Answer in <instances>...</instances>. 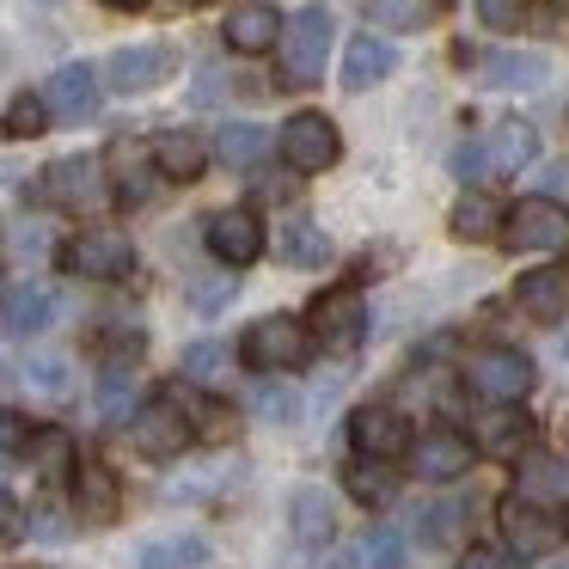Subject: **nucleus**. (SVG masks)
<instances>
[{"mask_svg":"<svg viewBox=\"0 0 569 569\" xmlns=\"http://www.w3.org/2000/svg\"><path fill=\"white\" fill-rule=\"evenodd\" d=\"M453 172L466 178V184H471V178H483V172H490V166H483V148H459L453 153Z\"/></svg>","mask_w":569,"mask_h":569,"instance_id":"49530a36","label":"nucleus"},{"mask_svg":"<svg viewBox=\"0 0 569 569\" xmlns=\"http://www.w3.org/2000/svg\"><path fill=\"white\" fill-rule=\"evenodd\" d=\"M26 386H38L43 398H68V361H56V356H38L26 368Z\"/></svg>","mask_w":569,"mask_h":569,"instance_id":"4c0bfd02","label":"nucleus"},{"mask_svg":"<svg viewBox=\"0 0 569 569\" xmlns=\"http://www.w3.org/2000/svg\"><path fill=\"white\" fill-rule=\"evenodd\" d=\"M172 68L178 56L166 43H129L104 62V80H111V92H153L160 80H172Z\"/></svg>","mask_w":569,"mask_h":569,"instance_id":"ddd939ff","label":"nucleus"},{"mask_svg":"<svg viewBox=\"0 0 569 569\" xmlns=\"http://www.w3.org/2000/svg\"><path fill=\"white\" fill-rule=\"evenodd\" d=\"M282 251H288V263H307V270H312V263L331 258V239H325L312 221H295V227L282 233Z\"/></svg>","mask_w":569,"mask_h":569,"instance_id":"f704fd0d","label":"nucleus"},{"mask_svg":"<svg viewBox=\"0 0 569 569\" xmlns=\"http://www.w3.org/2000/svg\"><path fill=\"white\" fill-rule=\"evenodd\" d=\"M178 7H197V0H178Z\"/></svg>","mask_w":569,"mask_h":569,"instance_id":"864d4df0","label":"nucleus"},{"mask_svg":"<svg viewBox=\"0 0 569 569\" xmlns=\"http://www.w3.org/2000/svg\"><path fill=\"white\" fill-rule=\"evenodd\" d=\"M532 435V417L520 405H496L490 417H478V429H471V447L478 453H520Z\"/></svg>","mask_w":569,"mask_h":569,"instance_id":"4be33fe9","label":"nucleus"},{"mask_svg":"<svg viewBox=\"0 0 569 569\" xmlns=\"http://www.w3.org/2000/svg\"><path fill=\"white\" fill-rule=\"evenodd\" d=\"M392 68H398V50L386 38H373V31L349 38V50H343V87L349 92H368L373 80H386Z\"/></svg>","mask_w":569,"mask_h":569,"instance_id":"6ab92c4d","label":"nucleus"},{"mask_svg":"<svg viewBox=\"0 0 569 569\" xmlns=\"http://www.w3.org/2000/svg\"><path fill=\"white\" fill-rule=\"evenodd\" d=\"M50 129V104L38 99V92H19L13 104H7V117H0V136L7 141H31V136H43Z\"/></svg>","mask_w":569,"mask_h":569,"instance_id":"2f4dec72","label":"nucleus"},{"mask_svg":"<svg viewBox=\"0 0 569 569\" xmlns=\"http://www.w3.org/2000/svg\"><path fill=\"white\" fill-rule=\"evenodd\" d=\"M319 343L331 349H356L361 331H368V300H361V288H325L319 300H312V325H307Z\"/></svg>","mask_w":569,"mask_h":569,"instance_id":"6e6552de","label":"nucleus"},{"mask_svg":"<svg viewBox=\"0 0 569 569\" xmlns=\"http://www.w3.org/2000/svg\"><path fill=\"white\" fill-rule=\"evenodd\" d=\"M405 453H410V466H417L429 483H453V478H466V471H471L478 447H471L459 429H429L422 441H410Z\"/></svg>","mask_w":569,"mask_h":569,"instance_id":"f8f14e48","label":"nucleus"},{"mask_svg":"<svg viewBox=\"0 0 569 569\" xmlns=\"http://www.w3.org/2000/svg\"><path fill=\"white\" fill-rule=\"evenodd\" d=\"M349 490H356V502H368V508H386L398 496V483L380 471V459H361V466H349Z\"/></svg>","mask_w":569,"mask_h":569,"instance_id":"72a5a7b5","label":"nucleus"},{"mask_svg":"<svg viewBox=\"0 0 569 569\" xmlns=\"http://www.w3.org/2000/svg\"><path fill=\"white\" fill-rule=\"evenodd\" d=\"M331 13L325 7H300L295 19L282 26V74L288 87H312L325 74V50H331Z\"/></svg>","mask_w":569,"mask_h":569,"instance_id":"20e7f679","label":"nucleus"},{"mask_svg":"<svg viewBox=\"0 0 569 569\" xmlns=\"http://www.w3.org/2000/svg\"><path fill=\"white\" fill-rule=\"evenodd\" d=\"M43 104H50V117H62V123H87L92 111H99V74H92L87 62H68L50 74V92H43Z\"/></svg>","mask_w":569,"mask_h":569,"instance_id":"2eb2a0df","label":"nucleus"},{"mask_svg":"<svg viewBox=\"0 0 569 569\" xmlns=\"http://www.w3.org/2000/svg\"><path fill=\"white\" fill-rule=\"evenodd\" d=\"M153 172L172 178V184H197L202 166H209V148H202V136H190V129H166V136H153Z\"/></svg>","mask_w":569,"mask_h":569,"instance_id":"f3484780","label":"nucleus"},{"mask_svg":"<svg viewBox=\"0 0 569 569\" xmlns=\"http://www.w3.org/2000/svg\"><path fill=\"white\" fill-rule=\"evenodd\" d=\"M99 410L111 422H129V410H136V373H123V368H111L99 380Z\"/></svg>","mask_w":569,"mask_h":569,"instance_id":"c9c22d12","label":"nucleus"},{"mask_svg":"<svg viewBox=\"0 0 569 569\" xmlns=\"http://www.w3.org/2000/svg\"><path fill=\"white\" fill-rule=\"evenodd\" d=\"M349 441H356V453L361 459H398L410 447V422L398 417V410H380V405H368V410H356L349 417Z\"/></svg>","mask_w":569,"mask_h":569,"instance_id":"4468645a","label":"nucleus"},{"mask_svg":"<svg viewBox=\"0 0 569 569\" xmlns=\"http://www.w3.org/2000/svg\"><path fill=\"white\" fill-rule=\"evenodd\" d=\"M99 7H117V13H141L148 0H99Z\"/></svg>","mask_w":569,"mask_h":569,"instance_id":"3c124183","label":"nucleus"},{"mask_svg":"<svg viewBox=\"0 0 569 569\" xmlns=\"http://www.w3.org/2000/svg\"><path fill=\"white\" fill-rule=\"evenodd\" d=\"M337 153H343V141H337L331 117L300 111L282 123V160L295 166V172H325V166H337Z\"/></svg>","mask_w":569,"mask_h":569,"instance_id":"1a4fd4ad","label":"nucleus"},{"mask_svg":"<svg viewBox=\"0 0 569 569\" xmlns=\"http://www.w3.org/2000/svg\"><path fill=\"white\" fill-rule=\"evenodd\" d=\"M129 441L141 459H178L197 441V429H190V410L178 398H148L141 410H129Z\"/></svg>","mask_w":569,"mask_h":569,"instance_id":"7ed1b4c3","label":"nucleus"},{"mask_svg":"<svg viewBox=\"0 0 569 569\" xmlns=\"http://www.w3.org/2000/svg\"><path fill=\"white\" fill-rule=\"evenodd\" d=\"M520 496L539 508H569V459L527 453L520 459Z\"/></svg>","mask_w":569,"mask_h":569,"instance_id":"aec40b11","label":"nucleus"},{"mask_svg":"<svg viewBox=\"0 0 569 569\" xmlns=\"http://www.w3.org/2000/svg\"><path fill=\"white\" fill-rule=\"evenodd\" d=\"M515 300H520V312H527V319L557 325L569 312V270H527L515 282Z\"/></svg>","mask_w":569,"mask_h":569,"instance_id":"a211bd4d","label":"nucleus"},{"mask_svg":"<svg viewBox=\"0 0 569 569\" xmlns=\"http://www.w3.org/2000/svg\"><path fill=\"white\" fill-rule=\"evenodd\" d=\"M26 435H31V422L19 417V410H0V453H19Z\"/></svg>","mask_w":569,"mask_h":569,"instance_id":"37998d69","label":"nucleus"},{"mask_svg":"<svg viewBox=\"0 0 569 569\" xmlns=\"http://www.w3.org/2000/svg\"><path fill=\"white\" fill-rule=\"evenodd\" d=\"M356 557H361V563H368V569H398V563H405V545H398V532L373 527L368 539L356 545Z\"/></svg>","mask_w":569,"mask_h":569,"instance_id":"e433bc0d","label":"nucleus"},{"mask_svg":"<svg viewBox=\"0 0 569 569\" xmlns=\"http://www.w3.org/2000/svg\"><path fill=\"white\" fill-rule=\"evenodd\" d=\"M551 31H557V38H569V0H557V7H551Z\"/></svg>","mask_w":569,"mask_h":569,"instance_id":"8fccbe9b","label":"nucleus"},{"mask_svg":"<svg viewBox=\"0 0 569 569\" xmlns=\"http://www.w3.org/2000/svg\"><path fill=\"white\" fill-rule=\"evenodd\" d=\"M496 520H502V539H508L515 557H545V551H557V539H563V527L551 520V508L527 502L520 490L496 502Z\"/></svg>","mask_w":569,"mask_h":569,"instance_id":"0eeeda50","label":"nucleus"},{"mask_svg":"<svg viewBox=\"0 0 569 569\" xmlns=\"http://www.w3.org/2000/svg\"><path fill=\"white\" fill-rule=\"evenodd\" d=\"M453 515H459L453 502L422 508V515H417V539H422V545H447V539H453Z\"/></svg>","mask_w":569,"mask_h":569,"instance_id":"58836bf2","label":"nucleus"},{"mask_svg":"<svg viewBox=\"0 0 569 569\" xmlns=\"http://www.w3.org/2000/svg\"><path fill=\"white\" fill-rule=\"evenodd\" d=\"M153 153L148 148H129V141H117L111 148V190L123 202H148V190H153Z\"/></svg>","mask_w":569,"mask_h":569,"instance_id":"b1692460","label":"nucleus"},{"mask_svg":"<svg viewBox=\"0 0 569 569\" xmlns=\"http://www.w3.org/2000/svg\"><path fill=\"white\" fill-rule=\"evenodd\" d=\"M74 508H80V520L104 527V520H117V508H123V490H117V478L104 466H80L74 471Z\"/></svg>","mask_w":569,"mask_h":569,"instance_id":"5701e85b","label":"nucleus"},{"mask_svg":"<svg viewBox=\"0 0 569 569\" xmlns=\"http://www.w3.org/2000/svg\"><path fill=\"white\" fill-rule=\"evenodd\" d=\"M202 557H209V545H202L197 532H178V539L141 545V569H184V563H202Z\"/></svg>","mask_w":569,"mask_h":569,"instance_id":"7c9ffc66","label":"nucleus"},{"mask_svg":"<svg viewBox=\"0 0 569 569\" xmlns=\"http://www.w3.org/2000/svg\"><path fill=\"white\" fill-rule=\"evenodd\" d=\"M13 539H26V515H19L13 496L0 490V545H13Z\"/></svg>","mask_w":569,"mask_h":569,"instance_id":"a18cd8bd","label":"nucleus"},{"mask_svg":"<svg viewBox=\"0 0 569 569\" xmlns=\"http://www.w3.org/2000/svg\"><path fill=\"white\" fill-rule=\"evenodd\" d=\"M483 80L490 87H539L545 80V62L539 56H483Z\"/></svg>","mask_w":569,"mask_h":569,"instance_id":"473e14b6","label":"nucleus"},{"mask_svg":"<svg viewBox=\"0 0 569 569\" xmlns=\"http://www.w3.org/2000/svg\"><path fill=\"white\" fill-rule=\"evenodd\" d=\"M38 539H62V520H56V508H43V515H38Z\"/></svg>","mask_w":569,"mask_h":569,"instance_id":"09e8293b","label":"nucleus"},{"mask_svg":"<svg viewBox=\"0 0 569 569\" xmlns=\"http://www.w3.org/2000/svg\"><path fill=\"white\" fill-rule=\"evenodd\" d=\"M331 569H356V563H349V557H337V563H331Z\"/></svg>","mask_w":569,"mask_h":569,"instance_id":"603ef678","label":"nucleus"},{"mask_svg":"<svg viewBox=\"0 0 569 569\" xmlns=\"http://www.w3.org/2000/svg\"><path fill=\"white\" fill-rule=\"evenodd\" d=\"M13 239H19V246H31V251H38V246H43V239H50V233H43L38 221H19V233H13Z\"/></svg>","mask_w":569,"mask_h":569,"instance_id":"de8ad7c7","label":"nucleus"},{"mask_svg":"<svg viewBox=\"0 0 569 569\" xmlns=\"http://www.w3.org/2000/svg\"><path fill=\"white\" fill-rule=\"evenodd\" d=\"M466 380H471V392L490 398V405H520L539 373H532V356H520V349H508V343H490L466 361Z\"/></svg>","mask_w":569,"mask_h":569,"instance_id":"39448f33","label":"nucleus"},{"mask_svg":"<svg viewBox=\"0 0 569 569\" xmlns=\"http://www.w3.org/2000/svg\"><path fill=\"white\" fill-rule=\"evenodd\" d=\"M221 38H227V50H239V56H263L282 38V19H276V7H263V0H246V7L227 13Z\"/></svg>","mask_w":569,"mask_h":569,"instance_id":"dca6fc26","label":"nucleus"},{"mask_svg":"<svg viewBox=\"0 0 569 569\" xmlns=\"http://www.w3.org/2000/svg\"><path fill=\"white\" fill-rule=\"evenodd\" d=\"M563 569H569V563H563Z\"/></svg>","mask_w":569,"mask_h":569,"instance_id":"5fc2aeb1","label":"nucleus"},{"mask_svg":"<svg viewBox=\"0 0 569 569\" xmlns=\"http://www.w3.org/2000/svg\"><path fill=\"white\" fill-rule=\"evenodd\" d=\"M202 239H209V251L227 263V270H246V263L263 258V221H258L251 209H221V214H209Z\"/></svg>","mask_w":569,"mask_h":569,"instance_id":"9d476101","label":"nucleus"},{"mask_svg":"<svg viewBox=\"0 0 569 569\" xmlns=\"http://www.w3.org/2000/svg\"><path fill=\"white\" fill-rule=\"evenodd\" d=\"M466 569H527V557L502 551V545H471V551H466Z\"/></svg>","mask_w":569,"mask_h":569,"instance_id":"79ce46f5","label":"nucleus"},{"mask_svg":"<svg viewBox=\"0 0 569 569\" xmlns=\"http://www.w3.org/2000/svg\"><path fill=\"white\" fill-rule=\"evenodd\" d=\"M502 233V209H496L490 197H459V209H453V239H471V246H490V239Z\"/></svg>","mask_w":569,"mask_h":569,"instance_id":"cd10ccee","label":"nucleus"},{"mask_svg":"<svg viewBox=\"0 0 569 569\" xmlns=\"http://www.w3.org/2000/svg\"><path fill=\"white\" fill-rule=\"evenodd\" d=\"M478 13L490 31H520V19H527V0H478Z\"/></svg>","mask_w":569,"mask_h":569,"instance_id":"ea45409f","label":"nucleus"},{"mask_svg":"<svg viewBox=\"0 0 569 569\" xmlns=\"http://www.w3.org/2000/svg\"><path fill=\"white\" fill-rule=\"evenodd\" d=\"M258 417H270V422H295V417H300V398H295V392H282V386H258Z\"/></svg>","mask_w":569,"mask_h":569,"instance_id":"a19ab883","label":"nucleus"},{"mask_svg":"<svg viewBox=\"0 0 569 569\" xmlns=\"http://www.w3.org/2000/svg\"><path fill=\"white\" fill-rule=\"evenodd\" d=\"M539 160V129L532 123H496L483 136V166L490 172H520V166Z\"/></svg>","mask_w":569,"mask_h":569,"instance_id":"412c9836","label":"nucleus"},{"mask_svg":"<svg viewBox=\"0 0 569 569\" xmlns=\"http://www.w3.org/2000/svg\"><path fill=\"white\" fill-rule=\"evenodd\" d=\"M50 312H56V300L43 295V288H13V295L0 300V325H7L13 337L43 331V325H50Z\"/></svg>","mask_w":569,"mask_h":569,"instance_id":"bb28decb","label":"nucleus"},{"mask_svg":"<svg viewBox=\"0 0 569 569\" xmlns=\"http://www.w3.org/2000/svg\"><path fill=\"white\" fill-rule=\"evenodd\" d=\"M435 19V0H368L373 31H422Z\"/></svg>","mask_w":569,"mask_h":569,"instance_id":"c85d7f7f","label":"nucleus"},{"mask_svg":"<svg viewBox=\"0 0 569 569\" xmlns=\"http://www.w3.org/2000/svg\"><path fill=\"white\" fill-rule=\"evenodd\" d=\"M19 453L31 459V471H38V478H62V471H74V435L50 422V429H31Z\"/></svg>","mask_w":569,"mask_h":569,"instance_id":"393cba45","label":"nucleus"},{"mask_svg":"<svg viewBox=\"0 0 569 569\" xmlns=\"http://www.w3.org/2000/svg\"><path fill=\"white\" fill-rule=\"evenodd\" d=\"M43 190H50V202H62V209H104V197H111V184L99 178V160H92V153L56 160L50 172H43Z\"/></svg>","mask_w":569,"mask_h":569,"instance_id":"9b49d317","label":"nucleus"},{"mask_svg":"<svg viewBox=\"0 0 569 569\" xmlns=\"http://www.w3.org/2000/svg\"><path fill=\"white\" fill-rule=\"evenodd\" d=\"M214 368H221V349H214V343H197V349H184V373H190V380H209Z\"/></svg>","mask_w":569,"mask_h":569,"instance_id":"c03bdc74","label":"nucleus"},{"mask_svg":"<svg viewBox=\"0 0 569 569\" xmlns=\"http://www.w3.org/2000/svg\"><path fill=\"white\" fill-rule=\"evenodd\" d=\"M331 532H337V508H331V496H325L319 483L295 490V539H300V545H325Z\"/></svg>","mask_w":569,"mask_h":569,"instance_id":"a878e982","label":"nucleus"},{"mask_svg":"<svg viewBox=\"0 0 569 569\" xmlns=\"http://www.w3.org/2000/svg\"><path fill=\"white\" fill-rule=\"evenodd\" d=\"M56 258H62L68 276H87V282H117V276L136 270V246L117 227H80Z\"/></svg>","mask_w":569,"mask_h":569,"instance_id":"f03ea898","label":"nucleus"},{"mask_svg":"<svg viewBox=\"0 0 569 569\" xmlns=\"http://www.w3.org/2000/svg\"><path fill=\"white\" fill-rule=\"evenodd\" d=\"M502 239L515 251H569V209L551 197H527L502 214Z\"/></svg>","mask_w":569,"mask_h":569,"instance_id":"423d86ee","label":"nucleus"},{"mask_svg":"<svg viewBox=\"0 0 569 569\" xmlns=\"http://www.w3.org/2000/svg\"><path fill=\"white\" fill-rule=\"evenodd\" d=\"M263 148H270V136H263L258 123H227L221 136H214V160L221 166H258Z\"/></svg>","mask_w":569,"mask_h":569,"instance_id":"c756f323","label":"nucleus"},{"mask_svg":"<svg viewBox=\"0 0 569 569\" xmlns=\"http://www.w3.org/2000/svg\"><path fill=\"white\" fill-rule=\"evenodd\" d=\"M239 361H246L251 373H295L312 361V331L300 319H288V312H270V319H258L246 331Z\"/></svg>","mask_w":569,"mask_h":569,"instance_id":"f257e3e1","label":"nucleus"}]
</instances>
